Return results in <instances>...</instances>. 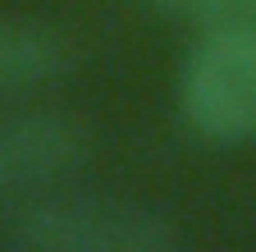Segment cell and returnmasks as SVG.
Returning <instances> with one entry per match:
<instances>
[{
  "label": "cell",
  "mask_w": 256,
  "mask_h": 252,
  "mask_svg": "<svg viewBox=\"0 0 256 252\" xmlns=\"http://www.w3.org/2000/svg\"><path fill=\"white\" fill-rule=\"evenodd\" d=\"M5 243L18 252H174L183 229L170 211L133 197L55 188L14 211Z\"/></svg>",
  "instance_id": "6da1fadb"
},
{
  "label": "cell",
  "mask_w": 256,
  "mask_h": 252,
  "mask_svg": "<svg viewBox=\"0 0 256 252\" xmlns=\"http://www.w3.org/2000/svg\"><path fill=\"white\" fill-rule=\"evenodd\" d=\"M178 115L206 142L256 138V23L210 28L178 65Z\"/></svg>",
  "instance_id": "7a4b0ae2"
},
{
  "label": "cell",
  "mask_w": 256,
  "mask_h": 252,
  "mask_svg": "<svg viewBox=\"0 0 256 252\" xmlns=\"http://www.w3.org/2000/svg\"><path fill=\"white\" fill-rule=\"evenodd\" d=\"M92 156V129L64 110L0 115V202L46 197Z\"/></svg>",
  "instance_id": "3957f363"
},
{
  "label": "cell",
  "mask_w": 256,
  "mask_h": 252,
  "mask_svg": "<svg viewBox=\"0 0 256 252\" xmlns=\"http://www.w3.org/2000/svg\"><path fill=\"white\" fill-rule=\"evenodd\" d=\"M74 65L78 46L64 28L37 19H0V101L69 78Z\"/></svg>",
  "instance_id": "277c9868"
},
{
  "label": "cell",
  "mask_w": 256,
  "mask_h": 252,
  "mask_svg": "<svg viewBox=\"0 0 256 252\" xmlns=\"http://www.w3.org/2000/svg\"><path fill=\"white\" fill-rule=\"evenodd\" d=\"M151 10L170 14V19H183L192 28H242V23H256V0H146Z\"/></svg>",
  "instance_id": "5b68a950"
}]
</instances>
